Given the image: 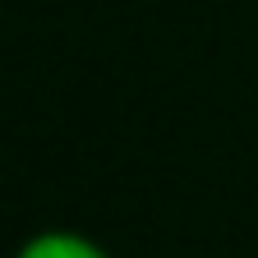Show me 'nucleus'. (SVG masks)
<instances>
[{"mask_svg": "<svg viewBox=\"0 0 258 258\" xmlns=\"http://www.w3.org/2000/svg\"><path fill=\"white\" fill-rule=\"evenodd\" d=\"M14 258H111L102 244H97L92 235H79V231H37V235H28Z\"/></svg>", "mask_w": 258, "mask_h": 258, "instance_id": "nucleus-1", "label": "nucleus"}]
</instances>
